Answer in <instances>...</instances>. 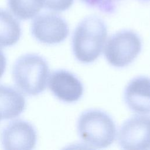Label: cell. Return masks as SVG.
Instances as JSON below:
<instances>
[{
	"instance_id": "cell-1",
	"label": "cell",
	"mask_w": 150,
	"mask_h": 150,
	"mask_svg": "<svg viewBox=\"0 0 150 150\" xmlns=\"http://www.w3.org/2000/svg\"><path fill=\"white\" fill-rule=\"evenodd\" d=\"M107 37L105 22L99 17L90 16L77 26L72 38L73 54L79 62L90 63L101 54Z\"/></svg>"
},
{
	"instance_id": "cell-2",
	"label": "cell",
	"mask_w": 150,
	"mask_h": 150,
	"mask_svg": "<svg viewBox=\"0 0 150 150\" xmlns=\"http://www.w3.org/2000/svg\"><path fill=\"white\" fill-rule=\"evenodd\" d=\"M12 76L16 86L22 92L29 96H36L46 87L49 76V66L40 55L26 54L15 62Z\"/></svg>"
},
{
	"instance_id": "cell-3",
	"label": "cell",
	"mask_w": 150,
	"mask_h": 150,
	"mask_svg": "<svg viewBox=\"0 0 150 150\" xmlns=\"http://www.w3.org/2000/svg\"><path fill=\"white\" fill-rule=\"evenodd\" d=\"M77 130L81 139L92 148H104L114 142L117 129L112 118L103 111L91 109L79 118Z\"/></svg>"
},
{
	"instance_id": "cell-4",
	"label": "cell",
	"mask_w": 150,
	"mask_h": 150,
	"mask_svg": "<svg viewBox=\"0 0 150 150\" xmlns=\"http://www.w3.org/2000/svg\"><path fill=\"white\" fill-rule=\"evenodd\" d=\"M141 48L140 37L132 30H123L109 38L105 46L104 55L110 64L121 68L131 63Z\"/></svg>"
},
{
	"instance_id": "cell-5",
	"label": "cell",
	"mask_w": 150,
	"mask_h": 150,
	"mask_svg": "<svg viewBox=\"0 0 150 150\" xmlns=\"http://www.w3.org/2000/svg\"><path fill=\"white\" fill-rule=\"evenodd\" d=\"M118 140L123 149H150V117L135 115L127 120L120 128Z\"/></svg>"
},
{
	"instance_id": "cell-6",
	"label": "cell",
	"mask_w": 150,
	"mask_h": 150,
	"mask_svg": "<svg viewBox=\"0 0 150 150\" xmlns=\"http://www.w3.org/2000/svg\"><path fill=\"white\" fill-rule=\"evenodd\" d=\"M31 32L39 42L48 45L59 43L64 41L69 33L66 21L53 13L39 15L33 21Z\"/></svg>"
},
{
	"instance_id": "cell-7",
	"label": "cell",
	"mask_w": 150,
	"mask_h": 150,
	"mask_svg": "<svg viewBox=\"0 0 150 150\" xmlns=\"http://www.w3.org/2000/svg\"><path fill=\"white\" fill-rule=\"evenodd\" d=\"M1 141L5 149H32L36 145L37 134L30 123L18 120L12 121L3 129Z\"/></svg>"
},
{
	"instance_id": "cell-8",
	"label": "cell",
	"mask_w": 150,
	"mask_h": 150,
	"mask_svg": "<svg viewBox=\"0 0 150 150\" xmlns=\"http://www.w3.org/2000/svg\"><path fill=\"white\" fill-rule=\"evenodd\" d=\"M49 87L56 97L68 103L77 101L84 91L81 81L72 73L62 69L56 70L51 74Z\"/></svg>"
},
{
	"instance_id": "cell-9",
	"label": "cell",
	"mask_w": 150,
	"mask_h": 150,
	"mask_svg": "<svg viewBox=\"0 0 150 150\" xmlns=\"http://www.w3.org/2000/svg\"><path fill=\"white\" fill-rule=\"evenodd\" d=\"M124 101L133 112L139 114L150 113V78L139 76L133 79L124 91Z\"/></svg>"
},
{
	"instance_id": "cell-10",
	"label": "cell",
	"mask_w": 150,
	"mask_h": 150,
	"mask_svg": "<svg viewBox=\"0 0 150 150\" xmlns=\"http://www.w3.org/2000/svg\"><path fill=\"white\" fill-rule=\"evenodd\" d=\"M23 95L14 88L0 85V120L15 118L25 110Z\"/></svg>"
},
{
	"instance_id": "cell-11",
	"label": "cell",
	"mask_w": 150,
	"mask_h": 150,
	"mask_svg": "<svg viewBox=\"0 0 150 150\" xmlns=\"http://www.w3.org/2000/svg\"><path fill=\"white\" fill-rule=\"evenodd\" d=\"M21 35V28L19 21L9 12L0 8V47L15 45Z\"/></svg>"
},
{
	"instance_id": "cell-12",
	"label": "cell",
	"mask_w": 150,
	"mask_h": 150,
	"mask_svg": "<svg viewBox=\"0 0 150 150\" xmlns=\"http://www.w3.org/2000/svg\"><path fill=\"white\" fill-rule=\"evenodd\" d=\"M12 13L21 20L34 18L43 7V0H8Z\"/></svg>"
},
{
	"instance_id": "cell-13",
	"label": "cell",
	"mask_w": 150,
	"mask_h": 150,
	"mask_svg": "<svg viewBox=\"0 0 150 150\" xmlns=\"http://www.w3.org/2000/svg\"><path fill=\"white\" fill-rule=\"evenodd\" d=\"M87 6L95 8L100 11L111 13L114 12L115 8L116 0H80Z\"/></svg>"
},
{
	"instance_id": "cell-14",
	"label": "cell",
	"mask_w": 150,
	"mask_h": 150,
	"mask_svg": "<svg viewBox=\"0 0 150 150\" xmlns=\"http://www.w3.org/2000/svg\"><path fill=\"white\" fill-rule=\"evenodd\" d=\"M74 0H43V6L55 12L64 11L72 5Z\"/></svg>"
},
{
	"instance_id": "cell-15",
	"label": "cell",
	"mask_w": 150,
	"mask_h": 150,
	"mask_svg": "<svg viewBox=\"0 0 150 150\" xmlns=\"http://www.w3.org/2000/svg\"><path fill=\"white\" fill-rule=\"evenodd\" d=\"M6 65V60L3 52L0 49V79L4 74Z\"/></svg>"
},
{
	"instance_id": "cell-16",
	"label": "cell",
	"mask_w": 150,
	"mask_h": 150,
	"mask_svg": "<svg viewBox=\"0 0 150 150\" xmlns=\"http://www.w3.org/2000/svg\"><path fill=\"white\" fill-rule=\"evenodd\" d=\"M140 1H149L150 0H140Z\"/></svg>"
}]
</instances>
